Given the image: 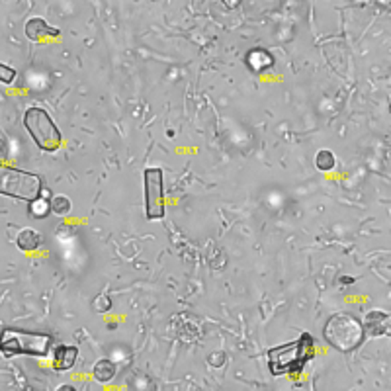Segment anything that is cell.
<instances>
[{"label":"cell","mask_w":391,"mask_h":391,"mask_svg":"<svg viewBox=\"0 0 391 391\" xmlns=\"http://www.w3.org/2000/svg\"><path fill=\"white\" fill-rule=\"evenodd\" d=\"M315 356V339L303 333L300 339L268 350V368L274 376H298Z\"/></svg>","instance_id":"6da1fadb"},{"label":"cell","mask_w":391,"mask_h":391,"mask_svg":"<svg viewBox=\"0 0 391 391\" xmlns=\"http://www.w3.org/2000/svg\"><path fill=\"white\" fill-rule=\"evenodd\" d=\"M41 233L36 229H22L16 237V245L22 253H34L41 247Z\"/></svg>","instance_id":"8fae6325"},{"label":"cell","mask_w":391,"mask_h":391,"mask_svg":"<svg viewBox=\"0 0 391 391\" xmlns=\"http://www.w3.org/2000/svg\"><path fill=\"white\" fill-rule=\"evenodd\" d=\"M323 337L335 350L353 353L364 342L366 331H364V323L358 317L341 311L328 317L323 328Z\"/></svg>","instance_id":"7a4b0ae2"},{"label":"cell","mask_w":391,"mask_h":391,"mask_svg":"<svg viewBox=\"0 0 391 391\" xmlns=\"http://www.w3.org/2000/svg\"><path fill=\"white\" fill-rule=\"evenodd\" d=\"M366 337H391V313L383 309H372L364 317Z\"/></svg>","instance_id":"52a82bcc"},{"label":"cell","mask_w":391,"mask_h":391,"mask_svg":"<svg viewBox=\"0 0 391 391\" xmlns=\"http://www.w3.org/2000/svg\"><path fill=\"white\" fill-rule=\"evenodd\" d=\"M51 212L55 215H59V217L69 215V212H71V200H69L67 196H53V200H51Z\"/></svg>","instance_id":"9a60e30c"},{"label":"cell","mask_w":391,"mask_h":391,"mask_svg":"<svg viewBox=\"0 0 391 391\" xmlns=\"http://www.w3.org/2000/svg\"><path fill=\"white\" fill-rule=\"evenodd\" d=\"M24 127L41 151L55 153L63 143L59 127L55 126L53 118L43 108H27L24 114Z\"/></svg>","instance_id":"277c9868"},{"label":"cell","mask_w":391,"mask_h":391,"mask_svg":"<svg viewBox=\"0 0 391 391\" xmlns=\"http://www.w3.org/2000/svg\"><path fill=\"white\" fill-rule=\"evenodd\" d=\"M335 164H337V159H335V153L333 151H328V149H321V151L317 153L315 166L321 170V172H328V170H333V168H335Z\"/></svg>","instance_id":"5bb4252c"},{"label":"cell","mask_w":391,"mask_h":391,"mask_svg":"<svg viewBox=\"0 0 391 391\" xmlns=\"http://www.w3.org/2000/svg\"><path fill=\"white\" fill-rule=\"evenodd\" d=\"M78 360V348L73 344H59L53 353V368L57 372H67Z\"/></svg>","instance_id":"30bf717a"},{"label":"cell","mask_w":391,"mask_h":391,"mask_svg":"<svg viewBox=\"0 0 391 391\" xmlns=\"http://www.w3.org/2000/svg\"><path fill=\"white\" fill-rule=\"evenodd\" d=\"M51 335L39 331H25V328H4L0 350L4 356H36L43 358L51 350Z\"/></svg>","instance_id":"3957f363"},{"label":"cell","mask_w":391,"mask_h":391,"mask_svg":"<svg viewBox=\"0 0 391 391\" xmlns=\"http://www.w3.org/2000/svg\"><path fill=\"white\" fill-rule=\"evenodd\" d=\"M51 200H53V198H49V190H43V194L39 196L36 202L27 203L30 215L36 217V219H43V217L51 212Z\"/></svg>","instance_id":"7c38bea8"},{"label":"cell","mask_w":391,"mask_h":391,"mask_svg":"<svg viewBox=\"0 0 391 391\" xmlns=\"http://www.w3.org/2000/svg\"><path fill=\"white\" fill-rule=\"evenodd\" d=\"M92 376H94V379H98L100 383H108L115 376V364L112 360H106V358L98 360L92 368Z\"/></svg>","instance_id":"4fadbf2b"},{"label":"cell","mask_w":391,"mask_h":391,"mask_svg":"<svg viewBox=\"0 0 391 391\" xmlns=\"http://www.w3.org/2000/svg\"><path fill=\"white\" fill-rule=\"evenodd\" d=\"M55 391H76L73 386H61V388H57Z\"/></svg>","instance_id":"e0dca14e"},{"label":"cell","mask_w":391,"mask_h":391,"mask_svg":"<svg viewBox=\"0 0 391 391\" xmlns=\"http://www.w3.org/2000/svg\"><path fill=\"white\" fill-rule=\"evenodd\" d=\"M390 114H391V100H390Z\"/></svg>","instance_id":"ac0fdd59"},{"label":"cell","mask_w":391,"mask_h":391,"mask_svg":"<svg viewBox=\"0 0 391 391\" xmlns=\"http://www.w3.org/2000/svg\"><path fill=\"white\" fill-rule=\"evenodd\" d=\"M145 215L149 221H159L166 214L164 205V186H163V170L151 166L145 168Z\"/></svg>","instance_id":"8992f818"},{"label":"cell","mask_w":391,"mask_h":391,"mask_svg":"<svg viewBox=\"0 0 391 391\" xmlns=\"http://www.w3.org/2000/svg\"><path fill=\"white\" fill-rule=\"evenodd\" d=\"M18 76V73H16V69H12V67H8V65H0V78H2V82L4 85H10L14 78Z\"/></svg>","instance_id":"2e32d148"},{"label":"cell","mask_w":391,"mask_h":391,"mask_svg":"<svg viewBox=\"0 0 391 391\" xmlns=\"http://www.w3.org/2000/svg\"><path fill=\"white\" fill-rule=\"evenodd\" d=\"M59 36H61V32L41 18H32L25 22V38L30 41H45L49 38H59Z\"/></svg>","instance_id":"ba28073f"},{"label":"cell","mask_w":391,"mask_h":391,"mask_svg":"<svg viewBox=\"0 0 391 391\" xmlns=\"http://www.w3.org/2000/svg\"><path fill=\"white\" fill-rule=\"evenodd\" d=\"M43 190L45 188L41 184V178L34 172H27L22 168H4L2 170V180H0L2 196L32 203L43 194Z\"/></svg>","instance_id":"5b68a950"},{"label":"cell","mask_w":391,"mask_h":391,"mask_svg":"<svg viewBox=\"0 0 391 391\" xmlns=\"http://www.w3.org/2000/svg\"><path fill=\"white\" fill-rule=\"evenodd\" d=\"M245 63H247V67L253 71L254 75H262V73L270 71L274 67V57H272L270 51L256 47V49H251L245 55Z\"/></svg>","instance_id":"9c48e42d"}]
</instances>
